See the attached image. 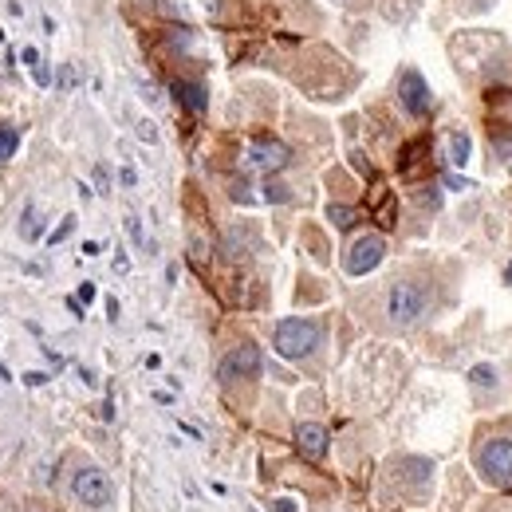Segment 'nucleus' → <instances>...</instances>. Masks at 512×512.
<instances>
[{"label":"nucleus","instance_id":"obj_4","mask_svg":"<svg viewBox=\"0 0 512 512\" xmlns=\"http://www.w3.org/2000/svg\"><path fill=\"white\" fill-rule=\"evenodd\" d=\"M71 493H75L79 504H87V509H107L110 500H114L110 477L103 473V469H95V465H87V469H79V473L71 477Z\"/></svg>","mask_w":512,"mask_h":512},{"label":"nucleus","instance_id":"obj_27","mask_svg":"<svg viewBox=\"0 0 512 512\" xmlns=\"http://www.w3.org/2000/svg\"><path fill=\"white\" fill-rule=\"evenodd\" d=\"M95 178H99V194H110V189H107V170H103V166L95 170Z\"/></svg>","mask_w":512,"mask_h":512},{"label":"nucleus","instance_id":"obj_24","mask_svg":"<svg viewBox=\"0 0 512 512\" xmlns=\"http://www.w3.org/2000/svg\"><path fill=\"white\" fill-rule=\"evenodd\" d=\"M71 83H75V71H71V67H63V75H60V87H63V91H71Z\"/></svg>","mask_w":512,"mask_h":512},{"label":"nucleus","instance_id":"obj_19","mask_svg":"<svg viewBox=\"0 0 512 512\" xmlns=\"http://www.w3.org/2000/svg\"><path fill=\"white\" fill-rule=\"evenodd\" d=\"M138 138H142V142H158V130H154V122H138Z\"/></svg>","mask_w":512,"mask_h":512},{"label":"nucleus","instance_id":"obj_23","mask_svg":"<svg viewBox=\"0 0 512 512\" xmlns=\"http://www.w3.org/2000/svg\"><path fill=\"white\" fill-rule=\"evenodd\" d=\"M20 60H24L28 67H36V63H40V51L36 48H24V51H20Z\"/></svg>","mask_w":512,"mask_h":512},{"label":"nucleus","instance_id":"obj_9","mask_svg":"<svg viewBox=\"0 0 512 512\" xmlns=\"http://www.w3.org/2000/svg\"><path fill=\"white\" fill-rule=\"evenodd\" d=\"M296 445H300L304 457L319 461V457L327 453V429L319 426V422H300V426H296Z\"/></svg>","mask_w":512,"mask_h":512},{"label":"nucleus","instance_id":"obj_6","mask_svg":"<svg viewBox=\"0 0 512 512\" xmlns=\"http://www.w3.org/2000/svg\"><path fill=\"white\" fill-rule=\"evenodd\" d=\"M398 103H402L406 114H414V119H422V114L434 107V95H429V83L422 79V71L406 67V71L398 75Z\"/></svg>","mask_w":512,"mask_h":512},{"label":"nucleus","instance_id":"obj_11","mask_svg":"<svg viewBox=\"0 0 512 512\" xmlns=\"http://www.w3.org/2000/svg\"><path fill=\"white\" fill-rule=\"evenodd\" d=\"M40 237H44V213H40L32 201L24 205V213H20V241H28V244H36Z\"/></svg>","mask_w":512,"mask_h":512},{"label":"nucleus","instance_id":"obj_14","mask_svg":"<svg viewBox=\"0 0 512 512\" xmlns=\"http://www.w3.org/2000/svg\"><path fill=\"white\" fill-rule=\"evenodd\" d=\"M16 142H20V135H16L12 126H0V162L16 154Z\"/></svg>","mask_w":512,"mask_h":512},{"label":"nucleus","instance_id":"obj_18","mask_svg":"<svg viewBox=\"0 0 512 512\" xmlns=\"http://www.w3.org/2000/svg\"><path fill=\"white\" fill-rule=\"evenodd\" d=\"M126 232H130V241H135V244H142V221H138L135 213L126 217Z\"/></svg>","mask_w":512,"mask_h":512},{"label":"nucleus","instance_id":"obj_16","mask_svg":"<svg viewBox=\"0 0 512 512\" xmlns=\"http://www.w3.org/2000/svg\"><path fill=\"white\" fill-rule=\"evenodd\" d=\"M71 229H75V217H63V221H60V229H56V232L48 237V248H56V244H60V241H63V237H67Z\"/></svg>","mask_w":512,"mask_h":512},{"label":"nucleus","instance_id":"obj_26","mask_svg":"<svg viewBox=\"0 0 512 512\" xmlns=\"http://www.w3.org/2000/svg\"><path fill=\"white\" fill-rule=\"evenodd\" d=\"M99 418H103V422H110V418H114V402H110V398L103 402V410H99Z\"/></svg>","mask_w":512,"mask_h":512},{"label":"nucleus","instance_id":"obj_10","mask_svg":"<svg viewBox=\"0 0 512 512\" xmlns=\"http://www.w3.org/2000/svg\"><path fill=\"white\" fill-rule=\"evenodd\" d=\"M170 91L178 95V103H182V107H189L194 114H201V110L209 107L205 87H201V83H185V79H173V87H170Z\"/></svg>","mask_w":512,"mask_h":512},{"label":"nucleus","instance_id":"obj_22","mask_svg":"<svg viewBox=\"0 0 512 512\" xmlns=\"http://www.w3.org/2000/svg\"><path fill=\"white\" fill-rule=\"evenodd\" d=\"M119 178H122V185H126V189H135V185H138V173L130 170V166H126V170H122Z\"/></svg>","mask_w":512,"mask_h":512},{"label":"nucleus","instance_id":"obj_1","mask_svg":"<svg viewBox=\"0 0 512 512\" xmlns=\"http://www.w3.org/2000/svg\"><path fill=\"white\" fill-rule=\"evenodd\" d=\"M272 343H276V355H284V359H307V355L323 343V323H319V319H307V316L280 319Z\"/></svg>","mask_w":512,"mask_h":512},{"label":"nucleus","instance_id":"obj_21","mask_svg":"<svg viewBox=\"0 0 512 512\" xmlns=\"http://www.w3.org/2000/svg\"><path fill=\"white\" fill-rule=\"evenodd\" d=\"M32 71H36V83H40V87H48V83H51V71H48V67H44V63H36Z\"/></svg>","mask_w":512,"mask_h":512},{"label":"nucleus","instance_id":"obj_3","mask_svg":"<svg viewBox=\"0 0 512 512\" xmlns=\"http://www.w3.org/2000/svg\"><path fill=\"white\" fill-rule=\"evenodd\" d=\"M477 469L485 473V481L500 488H512V438H493L477 453Z\"/></svg>","mask_w":512,"mask_h":512},{"label":"nucleus","instance_id":"obj_28","mask_svg":"<svg viewBox=\"0 0 512 512\" xmlns=\"http://www.w3.org/2000/svg\"><path fill=\"white\" fill-rule=\"evenodd\" d=\"M504 284H512V264H509V268H504Z\"/></svg>","mask_w":512,"mask_h":512},{"label":"nucleus","instance_id":"obj_15","mask_svg":"<svg viewBox=\"0 0 512 512\" xmlns=\"http://www.w3.org/2000/svg\"><path fill=\"white\" fill-rule=\"evenodd\" d=\"M327 217L335 221V229H351L355 225V209H343V205H331Z\"/></svg>","mask_w":512,"mask_h":512},{"label":"nucleus","instance_id":"obj_12","mask_svg":"<svg viewBox=\"0 0 512 512\" xmlns=\"http://www.w3.org/2000/svg\"><path fill=\"white\" fill-rule=\"evenodd\" d=\"M469 154H473L469 135H465V130H453V135H450V162H453V166H465V162H469Z\"/></svg>","mask_w":512,"mask_h":512},{"label":"nucleus","instance_id":"obj_7","mask_svg":"<svg viewBox=\"0 0 512 512\" xmlns=\"http://www.w3.org/2000/svg\"><path fill=\"white\" fill-rule=\"evenodd\" d=\"M260 370V347L256 343H241V347H232L225 359H221L217 375L221 382H232V378H253Z\"/></svg>","mask_w":512,"mask_h":512},{"label":"nucleus","instance_id":"obj_13","mask_svg":"<svg viewBox=\"0 0 512 512\" xmlns=\"http://www.w3.org/2000/svg\"><path fill=\"white\" fill-rule=\"evenodd\" d=\"M497 375H500V370L493 363H477L473 370H469V382H473L477 391H488V386H497V382H500Z\"/></svg>","mask_w":512,"mask_h":512},{"label":"nucleus","instance_id":"obj_25","mask_svg":"<svg viewBox=\"0 0 512 512\" xmlns=\"http://www.w3.org/2000/svg\"><path fill=\"white\" fill-rule=\"evenodd\" d=\"M87 300H95V284H83V288H79V304H87Z\"/></svg>","mask_w":512,"mask_h":512},{"label":"nucleus","instance_id":"obj_17","mask_svg":"<svg viewBox=\"0 0 512 512\" xmlns=\"http://www.w3.org/2000/svg\"><path fill=\"white\" fill-rule=\"evenodd\" d=\"M264 197H268V201H288V197H292V194H288V189H284V185L268 182V185H264Z\"/></svg>","mask_w":512,"mask_h":512},{"label":"nucleus","instance_id":"obj_20","mask_svg":"<svg viewBox=\"0 0 512 512\" xmlns=\"http://www.w3.org/2000/svg\"><path fill=\"white\" fill-rule=\"evenodd\" d=\"M24 382H28V386H44V382H48V375H44V370H28Z\"/></svg>","mask_w":512,"mask_h":512},{"label":"nucleus","instance_id":"obj_5","mask_svg":"<svg viewBox=\"0 0 512 512\" xmlns=\"http://www.w3.org/2000/svg\"><path fill=\"white\" fill-rule=\"evenodd\" d=\"M382 256H386V241L378 232H366V237H359L351 244V253L343 256V268L351 276H366V272H375L382 264Z\"/></svg>","mask_w":512,"mask_h":512},{"label":"nucleus","instance_id":"obj_8","mask_svg":"<svg viewBox=\"0 0 512 512\" xmlns=\"http://www.w3.org/2000/svg\"><path fill=\"white\" fill-rule=\"evenodd\" d=\"M288 158H292V150L284 146V142H276V138H253V146H248V166H256V170H284L288 166Z\"/></svg>","mask_w":512,"mask_h":512},{"label":"nucleus","instance_id":"obj_2","mask_svg":"<svg viewBox=\"0 0 512 512\" xmlns=\"http://www.w3.org/2000/svg\"><path fill=\"white\" fill-rule=\"evenodd\" d=\"M426 307H429V292L422 284H414V280L391 284V292H386V316H391L394 327H414L418 319L426 316Z\"/></svg>","mask_w":512,"mask_h":512}]
</instances>
